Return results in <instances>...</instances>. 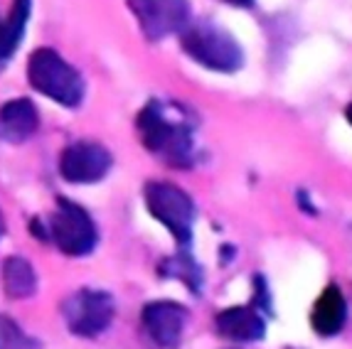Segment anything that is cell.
Listing matches in <instances>:
<instances>
[{"mask_svg": "<svg viewBox=\"0 0 352 349\" xmlns=\"http://www.w3.org/2000/svg\"><path fill=\"white\" fill-rule=\"evenodd\" d=\"M160 273L163 275H170V278H177L182 283L188 285L192 293H200V285H202V273H200V266L192 261L188 251H180L177 256L168 258V261L160 266Z\"/></svg>", "mask_w": 352, "mask_h": 349, "instance_id": "9a60e30c", "label": "cell"}, {"mask_svg": "<svg viewBox=\"0 0 352 349\" xmlns=\"http://www.w3.org/2000/svg\"><path fill=\"white\" fill-rule=\"evenodd\" d=\"M345 116H347V121H350V126H352V104L347 106V111H345Z\"/></svg>", "mask_w": 352, "mask_h": 349, "instance_id": "d6986e66", "label": "cell"}, {"mask_svg": "<svg viewBox=\"0 0 352 349\" xmlns=\"http://www.w3.org/2000/svg\"><path fill=\"white\" fill-rule=\"evenodd\" d=\"M0 349H42V344L28 337L10 317L0 315Z\"/></svg>", "mask_w": 352, "mask_h": 349, "instance_id": "2e32d148", "label": "cell"}, {"mask_svg": "<svg viewBox=\"0 0 352 349\" xmlns=\"http://www.w3.org/2000/svg\"><path fill=\"white\" fill-rule=\"evenodd\" d=\"M47 232L50 239L67 256H87L99 241L94 221L87 214V210L69 199H57V212L50 219Z\"/></svg>", "mask_w": 352, "mask_h": 349, "instance_id": "5b68a950", "label": "cell"}, {"mask_svg": "<svg viewBox=\"0 0 352 349\" xmlns=\"http://www.w3.org/2000/svg\"><path fill=\"white\" fill-rule=\"evenodd\" d=\"M37 128H40V116L32 101L12 99L6 106H0V140L23 143L32 138Z\"/></svg>", "mask_w": 352, "mask_h": 349, "instance_id": "30bf717a", "label": "cell"}, {"mask_svg": "<svg viewBox=\"0 0 352 349\" xmlns=\"http://www.w3.org/2000/svg\"><path fill=\"white\" fill-rule=\"evenodd\" d=\"M143 197L153 219H158L175 236L177 244L188 246L195 224V202L188 197V192H182L180 187L170 182H148Z\"/></svg>", "mask_w": 352, "mask_h": 349, "instance_id": "277c9868", "label": "cell"}, {"mask_svg": "<svg viewBox=\"0 0 352 349\" xmlns=\"http://www.w3.org/2000/svg\"><path fill=\"white\" fill-rule=\"evenodd\" d=\"M229 3H234V5H252L254 0H229Z\"/></svg>", "mask_w": 352, "mask_h": 349, "instance_id": "e0dca14e", "label": "cell"}, {"mask_svg": "<svg viewBox=\"0 0 352 349\" xmlns=\"http://www.w3.org/2000/svg\"><path fill=\"white\" fill-rule=\"evenodd\" d=\"M28 79L47 99L57 101L62 106H69V109L79 106L84 99L82 74L47 47L32 52L28 62Z\"/></svg>", "mask_w": 352, "mask_h": 349, "instance_id": "3957f363", "label": "cell"}, {"mask_svg": "<svg viewBox=\"0 0 352 349\" xmlns=\"http://www.w3.org/2000/svg\"><path fill=\"white\" fill-rule=\"evenodd\" d=\"M347 320V303L345 297H342L340 288H325V293L318 297V303L313 305V315H311V322H313V330L318 335H323V337H333L338 332L342 330Z\"/></svg>", "mask_w": 352, "mask_h": 349, "instance_id": "7c38bea8", "label": "cell"}, {"mask_svg": "<svg viewBox=\"0 0 352 349\" xmlns=\"http://www.w3.org/2000/svg\"><path fill=\"white\" fill-rule=\"evenodd\" d=\"M111 153L99 143H74L59 157V172L72 185H91L104 180L111 170Z\"/></svg>", "mask_w": 352, "mask_h": 349, "instance_id": "ba28073f", "label": "cell"}, {"mask_svg": "<svg viewBox=\"0 0 352 349\" xmlns=\"http://www.w3.org/2000/svg\"><path fill=\"white\" fill-rule=\"evenodd\" d=\"M185 322H188V310L170 300H160V303H151L143 308V327L148 337L163 349L177 347Z\"/></svg>", "mask_w": 352, "mask_h": 349, "instance_id": "9c48e42d", "label": "cell"}, {"mask_svg": "<svg viewBox=\"0 0 352 349\" xmlns=\"http://www.w3.org/2000/svg\"><path fill=\"white\" fill-rule=\"evenodd\" d=\"M30 18V0H15L8 20L0 23V69L8 65V59L15 54L20 40H23L25 25Z\"/></svg>", "mask_w": 352, "mask_h": 349, "instance_id": "5bb4252c", "label": "cell"}, {"mask_svg": "<svg viewBox=\"0 0 352 349\" xmlns=\"http://www.w3.org/2000/svg\"><path fill=\"white\" fill-rule=\"evenodd\" d=\"M182 49L192 62L219 74H232L244 65V49L227 30L214 23H195L180 32Z\"/></svg>", "mask_w": 352, "mask_h": 349, "instance_id": "7a4b0ae2", "label": "cell"}, {"mask_svg": "<svg viewBox=\"0 0 352 349\" xmlns=\"http://www.w3.org/2000/svg\"><path fill=\"white\" fill-rule=\"evenodd\" d=\"M3 285H6L8 297H12V300H25V297L35 295L37 275L30 261L20 256L6 258V263H3Z\"/></svg>", "mask_w": 352, "mask_h": 349, "instance_id": "4fadbf2b", "label": "cell"}, {"mask_svg": "<svg viewBox=\"0 0 352 349\" xmlns=\"http://www.w3.org/2000/svg\"><path fill=\"white\" fill-rule=\"evenodd\" d=\"M217 332L234 342H256L264 337L266 322L254 308H227L217 315Z\"/></svg>", "mask_w": 352, "mask_h": 349, "instance_id": "8fae6325", "label": "cell"}, {"mask_svg": "<svg viewBox=\"0 0 352 349\" xmlns=\"http://www.w3.org/2000/svg\"><path fill=\"white\" fill-rule=\"evenodd\" d=\"M141 143L170 168H190L195 163L192 118L175 104L148 101L135 118Z\"/></svg>", "mask_w": 352, "mask_h": 349, "instance_id": "6da1fadb", "label": "cell"}, {"mask_svg": "<svg viewBox=\"0 0 352 349\" xmlns=\"http://www.w3.org/2000/svg\"><path fill=\"white\" fill-rule=\"evenodd\" d=\"M3 234H6V221H3V214H0V239H3Z\"/></svg>", "mask_w": 352, "mask_h": 349, "instance_id": "ac0fdd59", "label": "cell"}, {"mask_svg": "<svg viewBox=\"0 0 352 349\" xmlns=\"http://www.w3.org/2000/svg\"><path fill=\"white\" fill-rule=\"evenodd\" d=\"M65 322L79 337H96L113 320V297L104 291H76L62 305Z\"/></svg>", "mask_w": 352, "mask_h": 349, "instance_id": "8992f818", "label": "cell"}, {"mask_svg": "<svg viewBox=\"0 0 352 349\" xmlns=\"http://www.w3.org/2000/svg\"><path fill=\"white\" fill-rule=\"evenodd\" d=\"M146 40L158 42L190 25V0H129Z\"/></svg>", "mask_w": 352, "mask_h": 349, "instance_id": "52a82bcc", "label": "cell"}]
</instances>
